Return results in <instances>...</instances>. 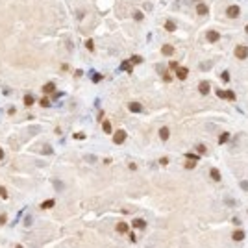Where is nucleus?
Instances as JSON below:
<instances>
[{
    "label": "nucleus",
    "instance_id": "nucleus-9",
    "mask_svg": "<svg viewBox=\"0 0 248 248\" xmlns=\"http://www.w3.org/2000/svg\"><path fill=\"white\" fill-rule=\"evenodd\" d=\"M132 226L137 228V230H143V228H146V222H144L143 219H135V220L132 222Z\"/></svg>",
    "mask_w": 248,
    "mask_h": 248
},
{
    "label": "nucleus",
    "instance_id": "nucleus-34",
    "mask_svg": "<svg viewBox=\"0 0 248 248\" xmlns=\"http://www.w3.org/2000/svg\"><path fill=\"white\" fill-rule=\"evenodd\" d=\"M163 80H165V82H170V80H172V76H170V74H165Z\"/></svg>",
    "mask_w": 248,
    "mask_h": 248
},
{
    "label": "nucleus",
    "instance_id": "nucleus-30",
    "mask_svg": "<svg viewBox=\"0 0 248 248\" xmlns=\"http://www.w3.org/2000/svg\"><path fill=\"white\" fill-rule=\"evenodd\" d=\"M228 80H230V72L226 70V72H222V82H228Z\"/></svg>",
    "mask_w": 248,
    "mask_h": 248
},
{
    "label": "nucleus",
    "instance_id": "nucleus-36",
    "mask_svg": "<svg viewBox=\"0 0 248 248\" xmlns=\"http://www.w3.org/2000/svg\"><path fill=\"white\" fill-rule=\"evenodd\" d=\"M6 220H7V217H6V215H0V224H4Z\"/></svg>",
    "mask_w": 248,
    "mask_h": 248
},
{
    "label": "nucleus",
    "instance_id": "nucleus-3",
    "mask_svg": "<svg viewBox=\"0 0 248 248\" xmlns=\"http://www.w3.org/2000/svg\"><path fill=\"white\" fill-rule=\"evenodd\" d=\"M209 89H211V85H209V82H200V85H198V91L200 94H209Z\"/></svg>",
    "mask_w": 248,
    "mask_h": 248
},
{
    "label": "nucleus",
    "instance_id": "nucleus-22",
    "mask_svg": "<svg viewBox=\"0 0 248 248\" xmlns=\"http://www.w3.org/2000/svg\"><path fill=\"white\" fill-rule=\"evenodd\" d=\"M228 139H230V133H222V135H220V139H219V143H220V144H224Z\"/></svg>",
    "mask_w": 248,
    "mask_h": 248
},
{
    "label": "nucleus",
    "instance_id": "nucleus-25",
    "mask_svg": "<svg viewBox=\"0 0 248 248\" xmlns=\"http://www.w3.org/2000/svg\"><path fill=\"white\" fill-rule=\"evenodd\" d=\"M0 196H2V198H7V191H6V187H2V185H0Z\"/></svg>",
    "mask_w": 248,
    "mask_h": 248
},
{
    "label": "nucleus",
    "instance_id": "nucleus-2",
    "mask_svg": "<svg viewBox=\"0 0 248 248\" xmlns=\"http://www.w3.org/2000/svg\"><path fill=\"white\" fill-rule=\"evenodd\" d=\"M248 56V48L245 45H239L237 48H235V57H239V59H245V57Z\"/></svg>",
    "mask_w": 248,
    "mask_h": 248
},
{
    "label": "nucleus",
    "instance_id": "nucleus-32",
    "mask_svg": "<svg viewBox=\"0 0 248 248\" xmlns=\"http://www.w3.org/2000/svg\"><path fill=\"white\" fill-rule=\"evenodd\" d=\"M198 152H200V154H204V152H206V146H204V144H198Z\"/></svg>",
    "mask_w": 248,
    "mask_h": 248
},
{
    "label": "nucleus",
    "instance_id": "nucleus-28",
    "mask_svg": "<svg viewBox=\"0 0 248 248\" xmlns=\"http://www.w3.org/2000/svg\"><path fill=\"white\" fill-rule=\"evenodd\" d=\"M141 61H143V57H141V56H133L132 57V63H141Z\"/></svg>",
    "mask_w": 248,
    "mask_h": 248
},
{
    "label": "nucleus",
    "instance_id": "nucleus-6",
    "mask_svg": "<svg viewBox=\"0 0 248 248\" xmlns=\"http://www.w3.org/2000/svg\"><path fill=\"white\" fill-rule=\"evenodd\" d=\"M220 98H228V100H235V94H233V91H219L217 93Z\"/></svg>",
    "mask_w": 248,
    "mask_h": 248
},
{
    "label": "nucleus",
    "instance_id": "nucleus-31",
    "mask_svg": "<svg viewBox=\"0 0 248 248\" xmlns=\"http://www.w3.org/2000/svg\"><path fill=\"white\" fill-rule=\"evenodd\" d=\"M74 139H85V133H74Z\"/></svg>",
    "mask_w": 248,
    "mask_h": 248
},
{
    "label": "nucleus",
    "instance_id": "nucleus-18",
    "mask_svg": "<svg viewBox=\"0 0 248 248\" xmlns=\"http://www.w3.org/2000/svg\"><path fill=\"white\" fill-rule=\"evenodd\" d=\"M209 174H211V178H213L215 182H220V172L217 170V168H211V172H209Z\"/></svg>",
    "mask_w": 248,
    "mask_h": 248
},
{
    "label": "nucleus",
    "instance_id": "nucleus-4",
    "mask_svg": "<svg viewBox=\"0 0 248 248\" xmlns=\"http://www.w3.org/2000/svg\"><path fill=\"white\" fill-rule=\"evenodd\" d=\"M239 13H241V7H239V6H235V4L228 7V17H231V19H233V17H237Z\"/></svg>",
    "mask_w": 248,
    "mask_h": 248
},
{
    "label": "nucleus",
    "instance_id": "nucleus-19",
    "mask_svg": "<svg viewBox=\"0 0 248 248\" xmlns=\"http://www.w3.org/2000/svg\"><path fill=\"white\" fill-rule=\"evenodd\" d=\"M165 30H167V31H174V30H176V24H174L172 21H167V22H165Z\"/></svg>",
    "mask_w": 248,
    "mask_h": 248
},
{
    "label": "nucleus",
    "instance_id": "nucleus-38",
    "mask_svg": "<svg viewBox=\"0 0 248 248\" xmlns=\"http://www.w3.org/2000/svg\"><path fill=\"white\" fill-rule=\"evenodd\" d=\"M2 157H4V150H2V148H0V159H2Z\"/></svg>",
    "mask_w": 248,
    "mask_h": 248
},
{
    "label": "nucleus",
    "instance_id": "nucleus-11",
    "mask_svg": "<svg viewBox=\"0 0 248 248\" xmlns=\"http://www.w3.org/2000/svg\"><path fill=\"white\" fill-rule=\"evenodd\" d=\"M54 91H56V85H54L52 82L43 85V93H45V94H50V93H54Z\"/></svg>",
    "mask_w": 248,
    "mask_h": 248
},
{
    "label": "nucleus",
    "instance_id": "nucleus-27",
    "mask_svg": "<svg viewBox=\"0 0 248 248\" xmlns=\"http://www.w3.org/2000/svg\"><path fill=\"white\" fill-rule=\"evenodd\" d=\"M185 156H187L191 161H196V159H198V156H196V154H191V152H189V154H185Z\"/></svg>",
    "mask_w": 248,
    "mask_h": 248
},
{
    "label": "nucleus",
    "instance_id": "nucleus-24",
    "mask_svg": "<svg viewBox=\"0 0 248 248\" xmlns=\"http://www.w3.org/2000/svg\"><path fill=\"white\" fill-rule=\"evenodd\" d=\"M133 19H135V21H143V13H141V11H135V13H133Z\"/></svg>",
    "mask_w": 248,
    "mask_h": 248
},
{
    "label": "nucleus",
    "instance_id": "nucleus-35",
    "mask_svg": "<svg viewBox=\"0 0 248 248\" xmlns=\"http://www.w3.org/2000/svg\"><path fill=\"white\" fill-rule=\"evenodd\" d=\"M159 163H161V165H167V163H168V159H167V157H161Z\"/></svg>",
    "mask_w": 248,
    "mask_h": 248
},
{
    "label": "nucleus",
    "instance_id": "nucleus-29",
    "mask_svg": "<svg viewBox=\"0 0 248 248\" xmlns=\"http://www.w3.org/2000/svg\"><path fill=\"white\" fill-rule=\"evenodd\" d=\"M100 80H102V76H100V74H93V82H94V84H98Z\"/></svg>",
    "mask_w": 248,
    "mask_h": 248
},
{
    "label": "nucleus",
    "instance_id": "nucleus-16",
    "mask_svg": "<svg viewBox=\"0 0 248 248\" xmlns=\"http://www.w3.org/2000/svg\"><path fill=\"white\" fill-rule=\"evenodd\" d=\"M120 69L122 70H126V72H132V61H122V65H120Z\"/></svg>",
    "mask_w": 248,
    "mask_h": 248
},
{
    "label": "nucleus",
    "instance_id": "nucleus-26",
    "mask_svg": "<svg viewBox=\"0 0 248 248\" xmlns=\"http://www.w3.org/2000/svg\"><path fill=\"white\" fill-rule=\"evenodd\" d=\"M41 106H43V108H48V106H50V100H48V98H43V100H41Z\"/></svg>",
    "mask_w": 248,
    "mask_h": 248
},
{
    "label": "nucleus",
    "instance_id": "nucleus-23",
    "mask_svg": "<svg viewBox=\"0 0 248 248\" xmlns=\"http://www.w3.org/2000/svg\"><path fill=\"white\" fill-rule=\"evenodd\" d=\"M85 46H87V50H91V52H93V48H94L93 39H87V41H85Z\"/></svg>",
    "mask_w": 248,
    "mask_h": 248
},
{
    "label": "nucleus",
    "instance_id": "nucleus-20",
    "mask_svg": "<svg viewBox=\"0 0 248 248\" xmlns=\"http://www.w3.org/2000/svg\"><path fill=\"white\" fill-rule=\"evenodd\" d=\"M41 207L43 209H48V207H54V200L50 198V200H45V202L41 204Z\"/></svg>",
    "mask_w": 248,
    "mask_h": 248
},
{
    "label": "nucleus",
    "instance_id": "nucleus-14",
    "mask_svg": "<svg viewBox=\"0 0 248 248\" xmlns=\"http://www.w3.org/2000/svg\"><path fill=\"white\" fill-rule=\"evenodd\" d=\"M168 135H170V132H168V128H167V126H163V128L159 130V137H161V139H163V141H167V139H168Z\"/></svg>",
    "mask_w": 248,
    "mask_h": 248
},
{
    "label": "nucleus",
    "instance_id": "nucleus-10",
    "mask_svg": "<svg viewBox=\"0 0 248 248\" xmlns=\"http://www.w3.org/2000/svg\"><path fill=\"white\" fill-rule=\"evenodd\" d=\"M176 72H178V78H180V80H185L187 74H189V70L185 69V67H178V69H176Z\"/></svg>",
    "mask_w": 248,
    "mask_h": 248
},
{
    "label": "nucleus",
    "instance_id": "nucleus-5",
    "mask_svg": "<svg viewBox=\"0 0 248 248\" xmlns=\"http://www.w3.org/2000/svg\"><path fill=\"white\" fill-rule=\"evenodd\" d=\"M128 109H130V111H133V113H139L141 109H143V106H141L139 102H130V104H128Z\"/></svg>",
    "mask_w": 248,
    "mask_h": 248
},
{
    "label": "nucleus",
    "instance_id": "nucleus-1",
    "mask_svg": "<svg viewBox=\"0 0 248 248\" xmlns=\"http://www.w3.org/2000/svg\"><path fill=\"white\" fill-rule=\"evenodd\" d=\"M124 141H126V132H124V130L115 132V135H113V143H115V144H122Z\"/></svg>",
    "mask_w": 248,
    "mask_h": 248
},
{
    "label": "nucleus",
    "instance_id": "nucleus-40",
    "mask_svg": "<svg viewBox=\"0 0 248 248\" xmlns=\"http://www.w3.org/2000/svg\"><path fill=\"white\" fill-rule=\"evenodd\" d=\"M246 33H248V26H246Z\"/></svg>",
    "mask_w": 248,
    "mask_h": 248
},
{
    "label": "nucleus",
    "instance_id": "nucleus-12",
    "mask_svg": "<svg viewBox=\"0 0 248 248\" xmlns=\"http://www.w3.org/2000/svg\"><path fill=\"white\" fill-rule=\"evenodd\" d=\"M219 31H215V30H211V31H207V41H211V43H215V41H219Z\"/></svg>",
    "mask_w": 248,
    "mask_h": 248
},
{
    "label": "nucleus",
    "instance_id": "nucleus-17",
    "mask_svg": "<svg viewBox=\"0 0 248 248\" xmlns=\"http://www.w3.org/2000/svg\"><path fill=\"white\" fill-rule=\"evenodd\" d=\"M33 102H35L33 94H26L24 96V106H33Z\"/></svg>",
    "mask_w": 248,
    "mask_h": 248
},
{
    "label": "nucleus",
    "instance_id": "nucleus-37",
    "mask_svg": "<svg viewBox=\"0 0 248 248\" xmlns=\"http://www.w3.org/2000/svg\"><path fill=\"white\" fill-rule=\"evenodd\" d=\"M241 187H243V189H246V191H248V182H243V183H241Z\"/></svg>",
    "mask_w": 248,
    "mask_h": 248
},
{
    "label": "nucleus",
    "instance_id": "nucleus-33",
    "mask_svg": "<svg viewBox=\"0 0 248 248\" xmlns=\"http://www.w3.org/2000/svg\"><path fill=\"white\" fill-rule=\"evenodd\" d=\"M185 168H195V161H189V163L185 165Z\"/></svg>",
    "mask_w": 248,
    "mask_h": 248
},
{
    "label": "nucleus",
    "instance_id": "nucleus-21",
    "mask_svg": "<svg viewBox=\"0 0 248 248\" xmlns=\"http://www.w3.org/2000/svg\"><path fill=\"white\" fill-rule=\"evenodd\" d=\"M102 130H104V132L106 133H109V132H111V122H109V120H106V122H102Z\"/></svg>",
    "mask_w": 248,
    "mask_h": 248
},
{
    "label": "nucleus",
    "instance_id": "nucleus-8",
    "mask_svg": "<svg viewBox=\"0 0 248 248\" xmlns=\"http://www.w3.org/2000/svg\"><path fill=\"white\" fill-rule=\"evenodd\" d=\"M231 239H233V241H243V239H245V231H243V230H235L233 233H231Z\"/></svg>",
    "mask_w": 248,
    "mask_h": 248
},
{
    "label": "nucleus",
    "instance_id": "nucleus-15",
    "mask_svg": "<svg viewBox=\"0 0 248 248\" xmlns=\"http://www.w3.org/2000/svg\"><path fill=\"white\" fill-rule=\"evenodd\" d=\"M128 224H126V222H119V224H117V231H119V233H126V231H128Z\"/></svg>",
    "mask_w": 248,
    "mask_h": 248
},
{
    "label": "nucleus",
    "instance_id": "nucleus-7",
    "mask_svg": "<svg viewBox=\"0 0 248 248\" xmlns=\"http://www.w3.org/2000/svg\"><path fill=\"white\" fill-rule=\"evenodd\" d=\"M196 13L198 15H207L209 13V7H207L206 4H198V6H196Z\"/></svg>",
    "mask_w": 248,
    "mask_h": 248
},
{
    "label": "nucleus",
    "instance_id": "nucleus-13",
    "mask_svg": "<svg viewBox=\"0 0 248 248\" xmlns=\"http://www.w3.org/2000/svg\"><path fill=\"white\" fill-rule=\"evenodd\" d=\"M161 54H163V56H172V54H174V48H172L170 45H163V48H161Z\"/></svg>",
    "mask_w": 248,
    "mask_h": 248
},
{
    "label": "nucleus",
    "instance_id": "nucleus-39",
    "mask_svg": "<svg viewBox=\"0 0 248 248\" xmlns=\"http://www.w3.org/2000/svg\"><path fill=\"white\" fill-rule=\"evenodd\" d=\"M15 248H24V246H21V245H17V246H15Z\"/></svg>",
    "mask_w": 248,
    "mask_h": 248
}]
</instances>
